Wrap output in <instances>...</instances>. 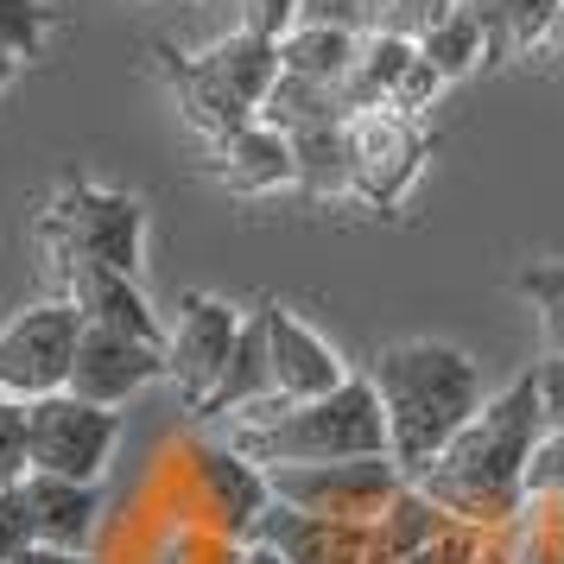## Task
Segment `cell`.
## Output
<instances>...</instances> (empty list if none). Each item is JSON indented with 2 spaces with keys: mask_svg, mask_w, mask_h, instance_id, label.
Returning a JSON list of instances; mask_svg holds the SVG:
<instances>
[{
  "mask_svg": "<svg viewBox=\"0 0 564 564\" xmlns=\"http://www.w3.org/2000/svg\"><path fill=\"white\" fill-rule=\"evenodd\" d=\"M539 437H545V419H539L533 375H513L444 444V457L419 476V488L444 513H457V520L482 527V533H501V527H513L527 513V463H533Z\"/></svg>",
  "mask_w": 564,
  "mask_h": 564,
  "instance_id": "cell-1",
  "label": "cell"
},
{
  "mask_svg": "<svg viewBox=\"0 0 564 564\" xmlns=\"http://www.w3.org/2000/svg\"><path fill=\"white\" fill-rule=\"evenodd\" d=\"M368 387H375V400L387 412V457H393V469L406 482H419L444 457V444L488 400L476 356L444 343V336L387 343L381 356L368 361Z\"/></svg>",
  "mask_w": 564,
  "mask_h": 564,
  "instance_id": "cell-2",
  "label": "cell"
},
{
  "mask_svg": "<svg viewBox=\"0 0 564 564\" xmlns=\"http://www.w3.org/2000/svg\"><path fill=\"white\" fill-rule=\"evenodd\" d=\"M229 444L248 463H260L267 476L273 469H305V463H356V457H387V412L375 400L368 375L305 400V406H285L267 425H229Z\"/></svg>",
  "mask_w": 564,
  "mask_h": 564,
  "instance_id": "cell-3",
  "label": "cell"
},
{
  "mask_svg": "<svg viewBox=\"0 0 564 564\" xmlns=\"http://www.w3.org/2000/svg\"><path fill=\"white\" fill-rule=\"evenodd\" d=\"M159 476H165L159 513H172V520H204L209 533L235 539V545H248L254 527H260V513L273 508L267 469L248 463L235 444H216V437H197V432L172 444V463H165Z\"/></svg>",
  "mask_w": 564,
  "mask_h": 564,
  "instance_id": "cell-4",
  "label": "cell"
},
{
  "mask_svg": "<svg viewBox=\"0 0 564 564\" xmlns=\"http://www.w3.org/2000/svg\"><path fill=\"white\" fill-rule=\"evenodd\" d=\"M39 241L52 254V273L70 260H96L140 280L147 273V209L133 191H108L89 178H64L39 216Z\"/></svg>",
  "mask_w": 564,
  "mask_h": 564,
  "instance_id": "cell-5",
  "label": "cell"
},
{
  "mask_svg": "<svg viewBox=\"0 0 564 564\" xmlns=\"http://www.w3.org/2000/svg\"><path fill=\"white\" fill-rule=\"evenodd\" d=\"M83 317L70 299H39L20 317L0 324V400L32 406L70 387V361H77Z\"/></svg>",
  "mask_w": 564,
  "mask_h": 564,
  "instance_id": "cell-6",
  "label": "cell"
},
{
  "mask_svg": "<svg viewBox=\"0 0 564 564\" xmlns=\"http://www.w3.org/2000/svg\"><path fill=\"white\" fill-rule=\"evenodd\" d=\"M26 451L39 476H64V482H108L115 451H121V412L89 406L77 393H52L26 406Z\"/></svg>",
  "mask_w": 564,
  "mask_h": 564,
  "instance_id": "cell-7",
  "label": "cell"
},
{
  "mask_svg": "<svg viewBox=\"0 0 564 564\" xmlns=\"http://www.w3.org/2000/svg\"><path fill=\"white\" fill-rule=\"evenodd\" d=\"M432 159V133L400 108H356L349 115V191L375 209H400L412 178Z\"/></svg>",
  "mask_w": 564,
  "mask_h": 564,
  "instance_id": "cell-8",
  "label": "cell"
},
{
  "mask_svg": "<svg viewBox=\"0 0 564 564\" xmlns=\"http://www.w3.org/2000/svg\"><path fill=\"white\" fill-rule=\"evenodd\" d=\"M273 501L317 520H381L387 501L406 488V476L393 469V457H356V463H305V469H273Z\"/></svg>",
  "mask_w": 564,
  "mask_h": 564,
  "instance_id": "cell-9",
  "label": "cell"
},
{
  "mask_svg": "<svg viewBox=\"0 0 564 564\" xmlns=\"http://www.w3.org/2000/svg\"><path fill=\"white\" fill-rule=\"evenodd\" d=\"M241 317L229 299L216 292H184L172 305V324H165V381L178 387L184 412H197L209 400V387L223 381V361H229L235 336H241Z\"/></svg>",
  "mask_w": 564,
  "mask_h": 564,
  "instance_id": "cell-10",
  "label": "cell"
},
{
  "mask_svg": "<svg viewBox=\"0 0 564 564\" xmlns=\"http://www.w3.org/2000/svg\"><path fill=\"white\" fill-rule=\"evenodd\" d=\"M153 381H165V343H140V336H115V330H89L77 336V361H70V387L89 406L121 412L133 406Z\"/></svg>",
  "mask_w": 564,
  "mask_h": 564,
  "instance_id": "cell-11",
  "label": "cell"
},
{
  "mask_svg": "<svg viewBox=\"0 0 564 564\" xmlns=\"http://www.w3.org/2000/svg\"><path fill=\"white\" fill-rule=\"evenodd\" d=\"M260 330H267V381L285 406H305V400H324L349 381V361L336 356L324 336L311 330L305 317H292L280 299L260 305Z\"/></svg>",
  "mask_w": 564,
  "mask_h": 564,
  "instance_id": "cell-12",
  "label": "cell"
},
{
  "mask_svg": "<svg viewBox=\"0 0 564 564\" xmlns=\"http://www.w3.org/2000/svg\"><path fill=\"white\" fill-rule=\"evenodd\" d=\"M57 299H70L89 330L165 343V324H159L153 299L140 292V280L115 273V267H96V260H70V267H57Z\"/></svg>",
  "mask_w": 564,
  "mask_h": 564,
  "instance_id": "cell-13",
  "label": "cell"
},
{
  "mask_svg": "<svg viewBox=\"0 0 564 564\" xmlns=\"http://www.w3.org/2000/svg\"><path fill=\"white\" fill-rule=\"evenodd\" d=\"M260 545H273L285 564H387L381 539H375V520L356 527V520H317V513H299L273 501L254 527Z\"/></svg>",
  "mask_w": 564,
  "mask_h": 564,
  "instance_id": "cell-14",
  "label": "cell"
},
{
  "mask_svg": "<svg viewBox=\"0 0 564 564\" xmlns=\"http://www.w3.org/2000/svg\"><path fill=\"white\" fill-rule=\"evenodd\" d=\"M26 513H32V539L39 545H57V552H89L108 527V495L96 482H64V476H39L32 469L26 482Z\"/></svg>",
  "mask_w": 564,
  "mask_h": 564,
  "instance_id": "cell-15",
  "label": "cell"
},
{
  "mask_svg": "<svg viewBox=\"0 0 564 564\" xmlns=\"http://www.w3.org/2000/svg\"><path fill=\"white\" fill-rule=\"evenodd\" d=\"M204 165H209V178L229 184L235 197L285 191L292 184V140L273 133L267 121H241V128L204 140Z\"/></svg>",
  "mask_w": 564,
  "mask_h": 564,
  "instance_id": "cell-16",
  "label": "cell"
},
{
  "mask_svg": "<svg viewBox=\"0 0 564 564\" xmlns=\"http://www.w3.org/2000/svg\"><path fill=\"white\" fill-rule=\"evenodd\" d=\"M197 64H204V77L216 83L241 115H260L267 89L280 83V45L260 39V32H248V26H235V32H223L216 45H204Z\"/></svg>",
  "mask_w": 564,
  "mask_h": 564,
  "instance_id": "cell-17",
  "label": "cell"
},
{
  "mask_svg": "<svg viewBox=\"0 0 564 564\" xmlns=\"http://www.w3.org/2000/svg\"><path fill=\"white\" fill-rule=\"evenodd\" d=\"M267 393H273V381H267V330H260V311H248L229 361H223V381L209 387V400L197 406V419H235L241 406H254Z\"/></svg>",
  "mask_w": 564,
  "mask_h": 564,
  "instance_id": "cell-18",
  "label": "cell"
},
{
  "mask_svg": "<svg viewBox=\"0 0 564 564\" xmlns=\"http://www.w3.org/2000/svg\"><path fill=\"white\" fill-rule=\"evenodd\" d=\"M361 52V32L349 26H317V20H299V26L280 39V70L285 77H311V83H343L349 64Z\"/></svg>",
  "mask_w": 564,
  "mask_h": 564,
  "instance_id": "cell-19",
  "label": "cell"
},
{
  "mask_svg": "<svg viewBox=\"0 0 564 564\" xmlns=\"http://www.w3.org/2000/svg\"><path fill=\"white\" fill-rule=\"evenodd\" d=\"M159 70H165V83H172V102L184 108V121L204 133V140H216V133L241 128V121H254V115H241V108L216 89V83L204 77V64L197 57L172 52V45H159Z\"/></svg>",
  "mask_w": 564,
  "mask_h": 564,
  "instance_id": "cell-20",
  "label": "cell"
},
{
  "mask_svg": "<svg viewBox=\"0 0 564 564\" xmlns=\"http://www.w3.org/2000/svg\"><path fill=\"white\" fill-rule=\"evenodd\" d=\"M292 184L311 197H356L349 191V121L292 133Z\"/></svg>",
  "mask_w": 564,
  "mask_h": 564,
  "instance_id": "cell-21",
  "label": "cell"
},
{
  "mask_svg": "<svg viewBox=\"0 0 564 564\" xmlns=\"http://www.w3.org/2000/svg\"><path fill=\"white\" fill-rule=\"evenodd\" d=\"M254 121H267L273 133H305V128H330V121H349L343 115V102H336V89L330 83H311V77H285L280 70V83L267 89V102H260V115Z\"/></svg>",
  "mask_w": 564,
  "mask_h": 564,
  "instance_id": "cell-22",
  "label": "cell"
},
{
  "mask_svg": "<svg viewBox=\"0 0 564 564\" xmlns=\"http://www.w3.org/2000/svg\"><path fill=\"white\" fill-rule=\"evenodd\" d=\"M412 45H419V57H425L444 83H457V77H469L476 64H488V32L469 7H451V13H444L437 26H425Z\"/></svg>",
  "mask_w": 564,
  "mask_h": 564,
  "instance_id": "cell-23",
  "label": "cell"
},
{
  "mask_svg": "<svg viewBox=\"0 0 564 564\" xmlns=\"http://www.w3.org/2000/svg\"><path fill=\"white\" fill-rule=\"evenodd\" d=\"M564 20V0H495V20H488V64H501L508 52H539L552 45V32Z\"/></svg>",
  "mask_w": 564,
  "mask_h": 564,
  "instance_id": "cell-24",
  "label": "cell"
},
{
  "mask_svg": "<svg viewBox=\"0 0 564 564\" xmlns=\"http://www.w3.org/2000/svg\"><path fill=\"white\" fill-rule=\"evenodd\" d=\"M513 292L539 311L545 356H564V260H539L527 273H513Z\"/></svg>",
  "mask_w": 564,
  "mask_h": 564,
  "instance_id": "cell-25",
  "label": "cell"
},
{
  "mask_svg": "<svg viewBox=\"0 0 564 564\" xmlns=\"http://www.w3.org/2000/svg\"><path fill=\"white\" fill-rule=\"evenodd\" d=\"M57 32V7L52 0H0V52L7 57H39L45 39Z\"/></svg>",
  "mask_w": 564,
  "mask_h": 564,
  "instance_id": "cell-26",
  "label": "cell"
},
{
  "mask_svg": "<svg viewBox=\"0 0 564 564\" xmlns=\"http://www.w3.org/2000/svg\"><path fill=\"white\" fill-rule=\"evenodd\" d=\"M32 476V451H26V406L0 400V488H20Z\"/></svg>",
  "mask_w": 564,
  "mask_h": 564,
  "instance_id": "cell-27",
  "label": "cell"
},
{
  "mask_svg": "<svg viewBox=\"0 0 564 564\" xmlns=\"http://www.w3.org/2000/svg\"><path fill=\"white\" fill-rule=\"evenodd\" d=\"M437 89H444V77H437L432 64L419 57V45H412V64L400 70V83H393L387 108H400V115H412V121H419V115H425V108L437 102Z\"/></svg>",
  "mask_w": 564,
  "mask_h": 564,
  "instance_id": "cell-28",
  "label": "cell"
},
{
  "mask_svg": "<svg viewBox=\"0 0 564 564\" xmlns=\"http://www.w3.org/2000/svg\"><path fill=\"white\" fill-rule=\"evenodd\" d=\"M545 495H564V432H545L527 463V501H545Z\"/></svg>",
  "mask_w": 564,
  "mask_h": 564,
  "instance_id": "cell-29",
  "label": "cell"
},
{
  "mask_svg": "<svg viewBox=\"0 0 564 564\" xmlns=\"http://www.w3.org/2000/svg\"><path fill=\"white\" fill-rule=\"evenodd\" d=\"M32 513H26V495L20 488H0V564H13L20 552H32Z\"/></svg>",
  "mask_w": 564,
  "mask_h": 564,
  "instance_id": "cell-30",
  "label": "cell"
},
{
  "mask_svg": "<svg viewBox=\"0 0 564 564\" xmlns=\"http://www.w3.org/2000/svg\"><path fill=\"white\" fill-rule=\"evenodd\" d=\"M527 375H533V393H539V419H545V432H564V356H539Z\"/></svg>",
  "mask_w": 564,
  "mask_h": 564,
  "instance_id": "cell-31",
  "label": "cell"
},
{
  "mask_svg": "<svg viewBox=\"0 0 564 564\" xmlns=\"http://www.w3.org/2000/svg\"><path fill=\"white\" fill-rule=\"evenodd\" d=\"M299 20H305V0H248V13H241V26L260 32V39H273V45H280Z\"/></svg>",
  "mask_w": 564,
  "mask_h": 564,
  "instance_id": "cell-32",
  "label": "cell"
},
{
  "mask_svg": "<svg viewBox=\"0 0 564 564\" xmlns=\"http://www.w3.org/2000/svg\"><path fill=\"white\" fill-rule=\"evenodd\" d=\"M13 564H96L89 552H57V545H32V552H20Z\"/></svg>",
  "mask_w": 564,
  "mask_h": 564,
  "instance_id": "cell-33",
  "label": "cell"
},
{
  "mask_svg": "<svg viewBox=\"0 0 564 564\" xmlns=\"http://www.w3.org/2000/svg\"><path fill=\"white\" fill-rule=\"evenodd\" d=\"M235 564H285L273 545H260V539H248V545H235Z\"/></svg>",
  "mask_w": 564,
  "mask_h": 564,
  "instance_id": "cell-34",
  "label": "cell"
},
{
  "mask_svg": "<svg viewBox=\"0 0 564 564\" xmlns=\"http://www.w3.org/2000/svg\"><path fill=\"white\" fill-rule=\"evenodd\" d=\"M539 513H545V520H552V533L564 539V495H545V501H533Z\"/></svg>",
  "mask_w": 564,
  "mask_h": 564,
  "instance_id": "cell-35",
  "label": "cell"
},
{
  "mask_svg": "<svg viewBox=\"0 0 564 564\" xmlns=\"http://www.w3.org/2000/svg\"><path fill=\"white\" fill-rule=\"evenodd\" d=\"M13 77H20V57H7V52H0V96L13 89Z\"/></svg>",
  "mask_w": 564,
  "mask_h": 564,
  "instance_id": "cell-36",
  "label": "cell"
}]
</instances>
